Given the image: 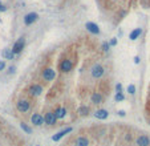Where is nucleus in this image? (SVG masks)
Listing matches in <instances>:
<instances>
[{"label":"nucleus","mask_w":150,"mask_h":146,"mask_svg":"<svg viewBox=\"0 0 150 146\" xmlns=\"http://www.w3.org/2000/svg\"><path fill=\"white\" fill-rule=\"evenodd\" d=\"M85 28H87L88 31H89L90 33H93V35L100 33V28H98V25L96 23H92V21H88V23L85 24Z\"/></svg>","instance_id":"12"},{"label":"nucleus","mask_w":150,"mask_h":146,"mask_svg":"<svg viewBox=\"0 0 150 146\" xmlns=\"http://www.w3.org/2000/svg\"><path fill=\"white\" fill-rule=\"evenodd\" d=\"M134 63H136V64H139V57H138V56H136V57H134Z\"/></svg>","instance_id":"28"},{"label":"nucleus","mask_w":150,"mask_h":146,"mask_svg":"<svg viewBox=\"0 0 150 146\" xmlns=\"http://www.w3.org/2000/svg\"><path fill=\"white\" fill-rule=\"evenodd\" d=\"M89 140H88L87 137H84V135H80V137H77L75 140V146H89Z\"/></svg>","instance_id":"15"},{"label":"nucleus","mask_w":150,"mask_h":146,"mask_svg":"<svg viewBox=\"0 0 150 146\" xmlns=\"http://www.w3.org/2000/svg\"><path fill=\"white\" fill-rule=\"evenodd\" d=\"M16 109H18L19 113H27L31 109V102L28 100H25V98H20L16 102Z\"/></svg>","instance_id":"1"},{"label":"nucleus","mask_w":150,"mask_h":146,"mask_svg":"<svg viewBox=\"0 0 150 146\" xmlns=\"http://www.w3.org/2000/svg\"><path fill=\"white\" fill-rule=\"evenodd\" d=\"M1 56H3L6 60H13L15 57V53L11 51V49H4L3 53H1Z\"/></svg>","instance_id":"18"},{"label":"nucleus","mask_w":150,"mask_h":146,"mask_svg":"<svg viewBox=\"0 0 150 146\" xmlns=\"http://www.w3.org/2000/svg\"><path fill=\"white\" fill-rule=\"evenodd\" d=\"M136 145L137 146H149L150 145V138L147 135H139L136 140Z\"/></svg>","instance_id":"13"},{"label":"nucleus","mask_w":150,"mask_h":146,"mask_svg":"<svg viewBox=\"0 0 150 146\" xmlns=\"http://www.w3.org/2000/svg\"><path fill=\"white\" fill-rule=\"evenodd\" d=\"M4 68H6V61H1V60H0V71H3Z\"/></svg>","instance_id":"26"},{"label":"nucleus","mask_w":150,"mask_h":146,"mask_svg":"<svg viewBox=\"0 0 150 146\" xmlns=\"http://www.w3.org/2000/svg\"><path fill=\"white\" fill-rule=\"evenodd\" d=\"M105 73V68L102 65H100V64H94V65L92 66V69H90V75H92L93 78H101L102 76H104Z\"/></svg>","instance_id":"2"},{"label":"nucleus","mask_w":150,"mask_h":146,"mask_svg":"<svg viewBox=\"0 0 150 146\" xmlns=\"http://www.w3.org/2000/svg\"><path fill=\"white\" fill-rule=\"evenodd\" d=\"M109 48H110V45L108 43H104L102 44V51H109Z\"/></svg>","instance_id":"24"},{"label":"nucleus","mask_w":150,"mask_h":146,"mask_svg":"<svg viewBox=\"0 0 150 146\" xmlns=\"http://www.w3.org/2000/svg\"><path fill=\"white\" fill-rule=\"evenodd\" d=\"M24 47H25V40H24L23 37H20L18 41H15V44H13V47H12L11 51L13 52L15 54H16V53H20V52L24 49Z\"/></svg>","instance_id":"6"},{"label":"nucleus","mask_w":150,"mask_h":146,"mask_svg":"<svg viewBox=\"0 0 150 146\" xmlns=\"http://www.w3.org/2000/svg\"><path fill=\"white\" fill-rule=\"evenodd\" d=\"M114 100H115V102L124 101V100H125V96L122 95V93H117V95H115V97H114Z\"/></svg>","instance_id":"21"},{"label":"nucleus","mask_w":150,"mask_h":146,"mask_svg":"<svg viewBox=\"0 0 150 146\" xmlns=\"http://www.w3.org/2000/svg\"><path fill=\"white\" fill-rule=\"evenodd\" d=\"M0 11H6V7L1 4V1H0Z\"/></svg>","instance_id":"29"},{"label":"nucleus","mask_w":150,"mask_h":146,"mask_svg":"<svg viewBox=\"0 0 150 146\" xmlns=\"http://www.w3.org/2000/svg\"><path fill=\"white\" fill-rule=\"evenodd\" d=\"M127 92H129V95H134V93H136V86L133 85V84H130V85L127 86Z\"/></svg>","instance_id":"22"},{"label":"nucleus","mask_w":150,"mask_h":146,"mask_svg":"<svg viewBox=\"0 0 150 146\" xmlns=\"http://www.w3.org/2000/svg\"><path fill=\"white\" fill-rule=\"evenodd\" d=\"M20 128L23 129V132H25V133H27V134H31V133H32V129L29 128L28 125H27L25 122H21V123H20Z\"/></svg>","instance_id":"20"},{"label":"nucleus","mask_w":150,"mask_h":146,"mask_svg":"<svg viewBox=\"0 0 150 146\" xmlns=\"http://www.w3.org/2000/svg\"><path fill=\"white\" fill-rule=\"evenodd\" d=\"M90 101H92V104H94V105H100V104L104 102V96L100 92H93L92 96H90Z\"/></svg>","instance_id":"10"},{"label":"nucleus","mask_w":150,"mask_h":146,"mask_svg":"<svg viewBox=\"0 0 150 146\" xmlns=\"http://www.w3.org/2000/svg\"><path fill=\"white\" fill-rule=\"evenodd\" d=\"M41 77L45 81H53L56 78V71L52 68H45L41 72Z\"/></svg>","instance_id":"3"},{"label":"nucleus","mask_w":150,"mask_h":146,"mask_svg":"<svg viewBox=\"0 0 150 146\" xmlns=\"http://www.w3.org/2000/svg\"><path fill=\"white\" fill-rule=\"evenodd\" d=\"M115 89H117V93H122V85L121 84H117V85H115Z\"/></svg>","instance_id":"23"},{"label":"nucleus","mask_w":150,"mask_h":146,"mask_svg":"<svg viewBox=\"0 0 150 146\" xmlns=\"http://www.w3.org/2000/svg\"><path fill=\"white\" fill-rule=\"evenodd\" d=\"M56 121H57V118H56V116H55L53 112H46L45 113V116H44V122H45L46 125L52 126V125L56 123Z\"/></svg>","instance_id":"8"},{"label":"nucleus","mask_w":150,"mask_h":146,"mask_svg":"<svg viewBox=\"0 0 150 146\" xmlns=\"http://www.w3.org/2000/svg\"><path fill=\"white\" fill-rule=\"evenodd\" d=\"M60 71L63 72V73H68V72H70L73 69V63L69 60V59H65V60H63L60 63Z\"/></svg>","instance_id":"5"},{"label":"nucleus","mask_w":150,"mask_h":146,"mask_svg":"<svg viewBox=\"0 0 150 146\" xmlns=\"http://www.w3.org/2000/svg\"><path fill=\"white\" fill-rule=\"evenodd\" d=\"M0 132H1V123H0Z\"/></svg>","instance_id":"30"},{"label":"nucleus","mask_w":150,"mask_h":146,"mask_svg":"<svg viewBox=\"0 0 150 146\" xmlns=\"http://www.w3.org/2000/svg\"><path fill=\"white\" fill-rule=\"evenodd\" d=\"M28 92L31 96H35V97H37V96H41L44 92V88L40 85V84H32L31 86H29Z\"/></svg>","instance_id":"4"},{"label":"nucleus","mask_w":150,"mask_h":146,"mask_svg":"<svg viewBox=\"0 0 150 146\" xmlns=\"http://www.w3.org/2000/svg\"><path fill=\"white\" fill-rule=\"evenodd\" d=\"M141 33H142V29L141 28H136L134 29V31H132L130 32V35H129V39L130 40H137V39L139 37V36H141Z\"/></svg>","instance_id":"17"},{"label":"nucleus","mask_w":150,"mask_h":146,"mask_svg":"<svg viewBox=\"0 0 150 146\" xmlns=\"http://www.w3.org/2000/svg\"><path fill=\"white\" fill-rule=\"evenodd\" d=\"M72 130H73L72 128H70V126H68V128H65V129L60 130V132H58L57 134H55V135H53V137H52V140L55 141V142H57V141H60L63 137H65L66 134H69V133L72 132Z\"/></svg>","instance_id":"9"},{"label":"nucleus","mask_w":150,"mask_h":146,"mask_svg":"<svg viewBox=\"0 0 150 146\" xmlns=\"http://www.w3.org/2000/svg\"><path fill=\"white\" fill-rule=\"evenodd\" d=\"M109 45H112V47L117 45V39H112V40H110V43H109Z\"/></svg>","instance_id":"25"},{"label":"nucleus","mask_w":150,"mask_h":146,"mask_svg":"<svg viewBox=\"0 0 150 146\" xmlns=\"http://www.w3.org/2000/svg\"><path fill=\"white\" fill-rule=\"evenodd\" d=\"M53 113H55L57 120H63V118H65V116H66V109L65 108H56Z\"/></svg>","instance_id":"16"},{"label":"nucleus","mask_w":150,"mask_h":146,"mask_svg":"<svg viewBox=\"0 0 150 146\" xmlns=\"http://www.w3.org/2000/svg\"><path fill=\"white\" fill-rule=\"evenodd\" d=\"M37 19H39V15L36 13V12H29V13L25 15V17H24V24H25V25H31V24H33Z\"/></svg>","instance_id":"7"},{"label":"nucleus","mask_w":150,"mask_h":146,"mask_svg":"<svg viewBox=\"0 0 150 146\" xmlns=\"http://www.w3.org/2000/svg\"><path fill=\"white\" fill-rule=\"evenodd\" d=\"M89 112H90V109L88 108L87 105H81L80 108L77 109V113L80 116H88V114H89Z\"/></svg>","instance_id":"19"},{"label":"nucleus","mask_w":150,"mask_h":146,"mask_svg":"<svg viewBox=\"0 0 150 146\" xmlns=\"http://www.w3.org/2000/svg\"><path fill=\"white\" fill-rule=\"evenodd\" d=\"M31 122L35 126H41L44 123V117L41 114H39V113H33L31 117Z\"/></svg>","instance_id":"11"},{"label":"nucleus","mask_w":150,"mask_h":146,"mask_svg":"<svg viewBox=\"0 0 150 146\" xmlns=\"http://www.w3.org/2000/svg\"><path fill=\"white\" fill-rule=\"evenodd\" d=\"M94 117L97 118V120H106V118L109 117V112L105 110V109H98V110L94 112Z\"/></svg>","instance_id":"14"},{"label":"nucleus","mask_w":150,"mask_h":146,"mask_svg":"<svg viewBox=\"0 0 150 146\" xmlns=\"http://www.w3.org/2000/svg\"><path fill=\"white\" fill-rule=\"evenodd\" d=\"M118 114L121 116V117H125V114H126V113H125L124 110H120V112H118Z\"/></svg>","instance_id":"27"}]
</instances>
